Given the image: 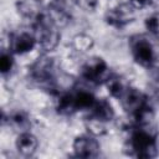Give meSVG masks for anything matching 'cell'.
Instances as JSON below:
<instances>
[{"label": "cell", "instance_id": "cell-1", "mask_svg": "<svg viewBox=\"0 0 159 159\" xmlns=\"http://www.w3.org/2000/svg\"><path fill=\"white\" fill-rule=\"evenodd\" d=\"M155 36L135 35L130 39L129 46L133 58L143 67H152L159 57V41Z\"/></svg>", "mask_w": 159, "mask_h": 159}, {"label": "cell", "instance_id": "cell-2", "mask_svg": "<svg viewBox=\"0 0 159 159\" xmlns=\"http://www.w3.org/2000/svg\"><path fill=\"white\" fill-rule=\"evenodd\" d=\"M130 154L138 158H152L157 155V142L155 137L144 127L137 125L128 139Z\"/></svg>", "mask_w": 159, "mask_h": 159}, {"label": "cell", "instance_id": "cell-3", "mask_svg": "<svg viewBox=\"0 0 159 159\" xmlns=\"http://www.w3.org/2000/svg\"><path fill=\"white\" fill-rule=\"evenodd\" d=\"M35 36L37 40V45L45 52L53 51L57 47V45L60 43V39H61L58 27L55 26L53 24H51L43 16H41L39 20H36Z\"/></svg>", "mask_w": 159, "mask_h": 159}, {"label": "cell", "instance_id": "cell-4", "mask_svg": "<svg viewBox=\"0 0 159 159\" xmlns=\"http://www.w3.org/2000/svg\"><path fill=\"white\" fill-rule=\"evenodd\" d=\"M81 75L91 83H101L109 77V68L102 57H91L82 66Z\"/></svg>", "mask_w": 159, "mask_h": 159}, {"label": "cell", "instance_id": "cell-5", "mask_svg": "<svg viewBox=\"0 0 159 159\" xmlns=\"http://www.w3.org/2000/svg\"><path fill=\"white\" fill-rule=\"evenodd\" d=\"M135 9L130 4H118L106 12V21L108 25L122 29L134 20Z\"/></svg>", "mask_w": 159, "mask_h": 159}, {"label": "cell", "instance_id": "cell-6", "mask_svg": "<svg viewBox=\"0 0 159 159\" xmlns=\"http://www.w3.org/2000/svg\"><path fill=\"white\" fill-rule=\"evenodd\" d=\"M53 73H55V62L53 58L43 55L39 57L30 68V75L32 80H35L39 83H45L50 84L51 81L53 80Z\"/></svg>", "mask_w": 159, "mask_h": 159}, {"label": "cell", "instance_id": "cell-7", "mask_svg": "<svg viewBox=\"0 0 159 159\" xmlns=\"http://www.w3.org/2000/svg\"><path fill=\"white\" fill-rule=\"evenodd\" d=\"M76 157L80 158H94L99 153V143L92 134L80 135L73 140L72 144Z\"/></svg>", "mask_w": 159, "mask_h": 159}, {"label": "cell", "instance_id": "cell-8", "mask_svg": "<svg viewBox=\"0 0 159 159\" xmlns=\"http://www.w3.org/2000/svg\"><path fill=\"white\" fill-rule=\"evenodd\" d=\"M36 43H37V40H36L35 32H29L22 30L10 36V50L17 55H24L30 52Z\"/></svg>", "mask_w": 159, "mask_h": 159}, {"label": "cell", "instance_id": "cell-9", "mask_svg": "<svg viewBox=\"0 0 159 159\" xmlns=\"http://www.w3.org/2000/svg\"><path fill=\"white\" fill-rule=\"evenodd\" d=\"M16 10L22 17L36 21L42 16L45 7L41 0H19L16 2Z\"/></svg>", "mask_w": 159, "mask_h": 159}, {"label": "cell", "instance_id": "cell-10", "mask_svg": "<svg viewBox=\"0 0 159 159\" xmlns=\"http://www.w3.org/2000/svg\"><path fill=\"white\" fill-rule=\"evenodd\" d=\"M37 147H39V140L32 133L25 130L19 134L16 139V149L19 150L20 154L25 157H30L36 152Z\"/></svg>", "mask_w": 159, "mask_h": 159}, {"label": "cell", "instance_id": "cell-11", "mask_svg": "<svg viewBox=\"0 0 159 159\" xmlns=\"http://www.w3.org/2000/svg\"><path fill=\"white\" fill-rule=\"evenodd\" d=\"M42 16L58 29L65 26L70 21V14L58 5H50L48 7H46Z\"/></svg>", "mask_w": 159, "mask_h": 159}, {"label": "cell", "instance_id": "cell-12", "mask_svg": "<svg viewBox=\"0 0 159 159\" xmlns=\"http://www.w3.org/2000/svg\"><path fill=\"white\" fill-rule=\"evenodd\" d=\"M89 112H91L89 117H93V118H96L101 122H104V123L112 120L114 117L113 107L106 99H96V102L92 106V108L89 109Z\"/></svg>", "mask_w": 159, "mask_h": 159}, {"label": "cell", "instance_id": "cell-13", "mask_svg": "<svg viewBox=\"0 0 159 159\" xmlns=\"http://www.w3.org/2000/svg\"><path fill=\"white\" fill-rule=\"evenodd\" d=\"M106 86L108 92L118 99H120L129 89V86L125 82V80L117 75H109V77L106 80Z\"/></svg>", "mask_w": 159, "mask_h": 159}, {"label": "cell", "instance_id": "cell-14", "mask_svg": "<svg viewBox=\"0 0 159 159\" xmlns=\"http://www.w3.org/2000/svg\"><path fill=\"white\" fill-rule=\"evenodd\" d=\"M57 111L60 114L71 116L72 113L77 112L73 93H62L57 99Z\"/></svg>", "mask_w": 159, "mask_h": 159}, {"label": "cell", "instance_id": "cell-15", "mask_svg": "<svg viewBox=\"0 0 159 159\" xmlns=\"http://www.w3.org/2000/svg\"><path fill=\"white\" fill-rule=\"evenodd\" d=\"M7 122L12 128L21 132H25L30 127V117L25 111H15L10 113L7 117Z\"/></svg>", "mask_w": 159, "mask_h": 159}, {"label": "cell", "instance_id": "cell-16", "mask_svg": "<svg viewBox=\"0 0 159 159\" xmlns=\"http://www.w3.org/2000/svg\"><path fill=\"white\" fill-rule=\"evenodd\" d=\"M73 98H75L77 111H84V109L89 111L96 102L94 96L89 91H86V89H80V91L75 92Z\"/></svg>", "mask_w": 159, "mask_h": 159}, {"label": "cell", "instance_id": "cell-17", "mask_svg": "<svg viewBox=\"0 0 159 159\" xmlns=\"http://www.w3.org/2000/svg\"><path fill=\"white\" fill-rule=\"evenodd\" d=\"M93 46V39L86 34H78L72 39V47L77 52H87Z\"/></svg>", "mask_w": 159, "mask_h": 159}, {"label": "cell", "instance_id": "cell-18", "mask_svg": "<svg viewBox=\"0 0 159 159\" xmlns=\"http://www.w3.org/2000/svg\"><path fill=\"white\" fill-rule=\"evenodd\" d=\"M86 127L89 132V134L94 135V137H98V135H103L106 133V123L104 122H101L93 117H89L86 122Z\"/></svg>", "mask_w": 159, "mask_h": 159}, {"label": "cell", "instance_id": "cell-19", "mask_svg": "<svg viewBox=\"0 0 159 159\" xmlns=\"http://www.w3.org/2000/svg\"><path fill=\"white\" fill-rule=\"evenodd\" d=\"M145 27L153 36H159V12L152 14L145 19Z\"/></svg>", "mask_w": 159, "mask_h": 159}, {"label": "cell", "instance_id": "cell-20", "mask_svg": "<svg viewBox=\"0 0 159 159\" xmlns=\"http://www.w3.org/2000/svg\"><path fill=\"white\" fill-rule=\"evenodd\" d=\"M14 67V58L10 52L2 51L0 55V71L2 75L9 73Z\"/></svg>", "mask_w": 159, "mask_h": 159}, {"label": "cell", "instance_id": "cell-21", "mask_svg": "<svg viewBox=\"0 0 159 159\" xmlns=\"http://www.w3.org/2000/svg\"><path fill=\"white\" fill-rule=\"evenodd\" d=\"M78 7L87 12H92L98 7V0H73Z\"/></svg>", "mask_w": 159, "mask_h": 159}, {"label": "cell", "instance_id": "cell-22", "mask_svg": "<svg viewBox=\"0 0 159 159\" xmlns=\"http://www.w3.org/2000/svg\"><path fill=\"white\" fill-rule=\"evenodd\" d=\"M154 0H129V4L135 9V10H140V9H144L149 5L153 4Z\"/></svg>", "mask_w": 159, "mask_h": 159}, {"label": "cell", "instance_id": "cell-23", "mask_svg": "<svg viewBox=\"0 0 159 159\" xmlns=\"http://www.w3.org/2000/svg\"><path fill=\"white\" fill-rule=\"evenodd\" d=\"M153 84H154V88L159 92V70L153 76Z\"/></svg>", "mask_w": 159, "mask_h": 159}]
</instances>
